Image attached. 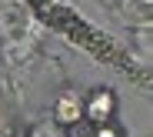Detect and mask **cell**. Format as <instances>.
<instances>
[{"label":"cell","mask_w":153,"mask_h":137,"mask_svg":"<svg viewBox=\"0 0 153 137\" xmlns=\"http://www.w3.org/2000/svg\"><path fill=\"white\" fill-rule=\"evenodd\" d=\"M110 107H113V97H110L107 90H100L97 97H90V104H87V114H90V117H97V120H103V117L110 114Z\"/></svg>","instance_id":"cell-1"},{"label":"cell","mask_w":153,"mask_h":137,"mask_svg":"<svg viewBox=\"0 0 153 137\" xmlns=\"http://www.w3.org/2000/svg\"><path fill=\"white\" fill-rule=\"evenodd\" d=\"M57 117H60V120H67V124H73L76 117H80V107H76V100H73V97H63V100L57 104Z\"/></svg>","instance_id":"cell-2"},{"label":"cell","mask_w":153,"mask_h":137,"mask_svg":"<svg viewBox=\"0 0 153 137\" xmlns=\"http://www.w3.org/2000/svg\"><path fill=\"white\" fill-rule=\"evenodd\" d=\"M100 137H117V134H113L110 127H103V130H100Z\"/></svg>","instance_id":"cell-3"}]
</instances>
